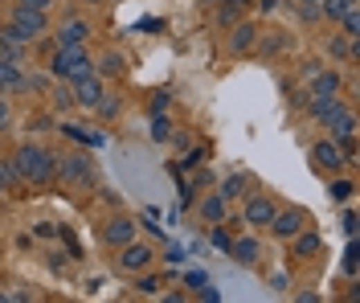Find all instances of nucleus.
I'll return each mask as SVG.
<instances>
[{"instance_id":"obj_13","label":"nucleus","mask_w":360,"mask_h":303,"mask_svg":"<svg viewBox=\"0 0 360 303\" xmlns=\"http://www.w3.org/2000/svg\"><path fill=\"white\" fill-rule=\"evenodd\" d=\"M336 90H340V74H332V70L312 78V98H332Z\"/></svg>"},{"instance_id":"obj_14","label":"nucleus","mask_w":360,"mask_h":303,"mask_svg":"<svg viewBox=\"0 0 360 303\" xmlns=\"http://www.w3.org/2000/svg\"><path fill=\"white\" fill-rule=\"evenodd\" d=\"M82 42H87V25L82 21H66L57 29V45H82Z\"/></svg>"},{"instance_id":"obj_1","label":"nucleus","mask_w":360,"mask_h":303,"mask_svg":"<svg viewBox=\"0 0 360 303\" xmlns=\"http://www.w3.org/2000/svg\"><path fill=\"white\" fill-rule=\"evenodd\" d=\"M53 74L66 78V83H74V78H82V74H94L87 49H82V45H62V49L53 53Z\"/></svg>"},{"instance_id":"obj_30","label":"nucleus","mask_w":360,"mask_h":303,"mask_svg":"<svg viewBox=\"0 0 360 303\" xmlns=\"http://www.w3.org/2000/svg\"><path fill=\"white\" fill-rule=\"evenodd\" d=\"M98 111H102V119H111V115H115V111H119V103H115V98H107V94H102V98H98Z\"/></svg>"},{"instance_id":"obj_6","label":"nucleus","mask_w":360,"mask_h":303,"mask_svg":"<svg viewBox=\"0 0 360 303\" xmlns=\"http://www.w3.org/2000/svg\"><path fill=\"white\" fill-rule=\"evenodd\" d=\"M152 262V250L143 242H123V254H119V266L123 270H143Z\"/></svg>"},{"instance_id":"obj_12","label":"nucleus","mask_w":360,"mask_h":303,"mask_svg":"<svg viewBox=\"0 0 360 303\" xmlns=\"http://www.w3.org/2000/svg\"><path fill=\"white\" fill-rule=\"evenodd\" d=\"M344 111V103H336V94L332 98H312V115H315V123H332L336 115Z\"/></svg>"},{"instance_id":"obj_38","label":"nucleus","mask_w":360,"mask_h":303,"mask_svg":"<svg viewBox=\"0 0 360 303\" xmlns=\"http://www.w3.org/2000/svg\"><path fill=\"white\" fill-rule=\"evenodd\" d=\"M21 4H25V8H42V12L49 8V0H21Z\"/></svg>"},{"instance_id":"obj_10","label":"nucleus","mask_w":360,"mask_h":303,"mask_svg":"<svg viewBox=\"0 0 360 303\" xmlns=\"http://www.w3.org/2000/svg\"><path fill=\"white\" fill-rule=\"evenodd\" d=\"M229 254L242 262V266H254V262H258V254H262V246H258L254 238H237V242H229Z\"/></svg>"},{"instance_id":"obj_7","label":"nucleus","mask_w":360,"mask_h":303,"mask_svg":"<svg viewBox=\"0 0 360 303\" xmlns=\"http://www.w3.org/2000/svg\"><path fill=\"white\" fill-rule=\"evenodd\" d=\"M270 225H274V234H278V238H295V234L303 230V214H299V209H287V214H278V209H274Z\"/></svg>"},{"instance_id":"obj_40","label":"nucleus","mask_w":360,"mask_h":303,"mask_svg":"<svg viewBox=\"0 0 360 303\" xmlns=\"http://www.w3.org/2000/svg\"><path fill=\"white\" fill-rule=\"evenodd\" d=\"M274 4H278V0H262V8H267V12H270V8H274Z\"/></svg>"},{"instance_id":"obj_29","label":"nucleus","mask_w":360,"mask_h":303,"mask_svg":"<svg viewBox=\"0 0 360 303\" xmlns=\"http://www.w3.org/2000/svg\"><path fill=\"white\" fill-rule=\"evenodd\" d=\"M119 70H123L119 53H107V62H102V74H119Z\"/></svg>"},{"instance_id":"obj_19","label":"nucleus","mask_w":360,"mask_h":303,"mask_svg":"<svg viewBox=\"0 0 360 303\" xmlns=\"http://www.w3.org/2000/svg\"><path fill=\"white\" fill-rule=\"evenodd\" d=\"M66 135H70V139H78V144H90V148H102V144H107V135H98V131H82V128H70V123H66Z\"/></svg>"},{"instance_id":"obj_27","label":"nucleus","mask_w":360,"mask_h":303,"mask_svg":"<svg viewBox=\"0 0 360 303\" xmlns=\"http://www.w3.org/2000/svg\"><path fill=\"white\" fill-rule=\"evenodd\" d=\"M327 193H332L336 201H348V197H352V184H348V180H336V184H332Z\"/></svg>"},{"instance_id":"obj_24","label":"nucleus","mask_w":360,"mask_h":303,"mask_svg":"<svg viewBox=\"0 0 360 303\" xmlns=\"http://www.w3.org/2000/svg\"><path fill=\"white\" fill-rule=\"evenodd\" d=\"M340 21H344V33H348V37H357V33H360V12H357V8H348Z\"/></svg>"},{"instance_id":"obj_37","label":"nucleus","mask_w":360,"mask_h":303,"mask_svg":"<svg viewBox=\"0 0 360 303\" xmlns=\"http://www.w3.org/2000/svg\"><path fill=\"white\" fill-rule=\"evenodd\" d=\"M57 103H62V107H70V103H74V90L62 87V90H57Z\"/></svg>"},{"instance_id":"obj_22","label":"nucleus","mask_w":360,"mask_h":303,"mask_svg":"<svg viewBox=\"0 0 360 303\" xmlns=\"http://www.w3.org/2000/svg\"><path fill=\"white\" fill-rule=\"evenodd\" d=\"M332 53H336V58H344V62H357V49H352L348 37H332Z\"/></svg>"},{"instance_id":"obj_18","label":"nucleus","mask_w":360,"mask_h":303,"mask_svg":"<svg viewBox=\"0 0 360 303\" xmlns=\"http://www.w3.org/2000/svg\"><path fill=\"white\" fill-rule=\"evenodd\" d=\"M348 8H357V0H323V4H319V12H323V17H332V21H340Z\"/></svg>"},{"instance_id":"obj_39","label":"nucleus","mask_w":360,"mask_h":303,"mask_svg":"<svg viewBox=\"0 0 360 303\" xmlns=\"http://www.w3.org/2000/svg\"><path fill=\"white\" fill-rule=\"evenodd\" d=\"M0 128H8V103L0 98Z\"/></svg>"},{"instance_id":"obj_15","label":"nucleus","mask_w":360,"mask_h":303,"mask_svg":"<svg viewBox=\"0 0 360 303\" xmlns=\"http://www.w3.org/2000/svg\"><path fill=\"white\" fill-rule=\"evenodd\" d=\"M21 83H25V74L17 70V62L0 58V90H21Z\"/></svg>"},{"instance_id":"obj_35","label":"nucleus","mask_w":360,"mask_h":303,"mask_svg":"<svg viewBox=\"0 0 360 303\" xmlns=\"http://www.w3.org/2000/svg\"><path fill=\"white\" fill-rule=\"evenodd\" d=\"M33 131H45V128H53V119L49 115H33V123H29Z\"/></svg>"},{"instance_id":"obj_11","label":"nucleus","mask_w":360,"mask_h":303,"mask_svg":"<svg viewBox=\"0 0 360 303\" xmlns=\"http://www.w3.org/2000/svg\"><path fill=\"white\" fill-rule=\"evenodd\" d=\"M270 217H274V201H267V197H250L246 221H250V225H270Z\"/></svg>"},{"instance_id":"obj_4","label":"nucleus","mask_w":360,"mask_h":303,"mask_svg":"<svg viewBox=\"0 0 360 303\" xmlns=\"http://www.w3.org/2000/svg\"><path fill=\"white\" fill-rule=\"evenodd\" d=\"M8 29H12L21 42H33V37H42V33H45V12H42V8H25V4H21Z\"/></svg>"},{"instance_id":"obj_3","label":"nucleus","mask_w":360,"mask_h":303,"mask_svg":"<svg viewBox=\"0 0 360 303\" xmlns=\"http://www.w3.org/2000/svg\"><path fill=\"white\" fill-rule=\"evenodd\" d=\"M53 176H62V180H66L70 189H74V184L90 189V184H94V168H90V156H82V152H70V156L53 160Z\"/></svg>"},{"instance_id":"obj_9","label":"nucleus","mask_w":360,"mask_h":303,"mask_svg":"<svg viewBox=\"0 0 360 303\" xmlns=\"http://www.w3.org/2000/svg\"><path fill=\"white\" fill-rule=\"evenodd\" d=\"M135 238V221L127 217H119V221H111L107 230H102V242H111V246H123V242H132Z\"/></svg>"},{"instance_id":"obj_34","label":"nucleus","mask_w":360,"mask_h":303,"mask_svg":"<svg viewBox=\"0 0 360 303\" xmlns=\"http://www.w3.org/2000/svg\"><path fill=\"white\" fill-rule=\"evenodd\" d=\"M139 291H143V295H156V291H160V283H156V279H139Z\"/></svg>"},{"instance_id":"obj_28","label":"nucleus","mask_w":360,"mask_h":303,"mask_svg":"<svg viewBox=\"0 0 360 303\" xmlns=\"http://www.w3.org/2000/svg\"><path fill=\"white\" fill-rule=\"evenodd\" d=\"M357 254H360V246L352 242V246H348V254H344V270H348V275H357V266H360Z\"/></svg>"},{"instance_id":"obj_42","label":"nucleus","mask_w":360,"mask_h":303,"mask_svg":"<svg viewBox=\"0 0 360 303\" xmlns=\"http://www.w3.org/2000/svg\"><path fill=\"white\" fill-rule=\"evenodd\" d=\"M90 4H98V0H90Z\"/></svg>"},{"instance_id":"obj_20","label":"nucleus","mask_w":360,"mask_h":303,"mask_svg":"<svg viewBox=\"0 0 360 303\" xmlns=\"http://www.w3.org/2000/svg\"><path fill=\"white\" fill-rule=\"evenodd\" d=\"M250 45H254V25L242 21V25L233 29V53H242V49H250Z\"/></svg>"},{"instance_id":"obj_36","label":"nucleus","mask_w":360,"mask_h":303,"mask_svg":"<svg viewBox=\"0 0 360 303\" xmlns=\"http://www.w3.org/2000/svg\"><path fill=\"white\" fill-rule=\"evenodd\" d=\"M139 29H143V33H156V29H160V21H156V17H143V21H139Z\"/></svg>"},{"instance_id":"obj_23","label":"nucleus","mask_w":360,"mask_h":303,"mask_svg":"<svg viewBox=\"0 0 360 303\" xmlns=\"http://www.w3.org/2000/svg\"><path fill=\"white\" fill-rule=\"evenodd\" d=\"M315 250H319L315 234H295V254H315Z\"/></svg>"},{"instance_id":"obj_25","label":"nucleus","mask_w":360,"mask_h":303,"mask_svg":"<svg viewBox=\"0 0 360 303\" xmlns=\"http://www.w3.org/2000/svg\"><path fill=\"white\" fill-rule=\"evenodd\" d=\"M168 119H164V111H160V115H152V139H168Z\"/></svg>"},{"instance_id":"obj_33","label":"nucleus","mask_w":360,"mask_h":303,"mask_svg":"<svg viewBox=\"0 0 360 303\" xmlns=\"http://www.w3.org/2000/svg\"><path fill=\"white\" fill-rule=\"evenodd\" d=\"M205 283H209L205 270H188V287H205Z\"/></svg>"},{"instance_id":"obj_17","label":"nucleus","mask_w":360,"mask_h":303,"mask_svg":"<svg viewBox=\"0 0 360 303\" xmlns=\"http://www.w3.org/2000/svg\"><path fill=\"white\" fill-rule=\"evenodd\" d=\"M201 214L209 217V221H225V197L217 193V197H205L201 201Z\"/></svg>"},{"instance_id":"obj_16","label":"nucleus","mask_w":360,"mask_h":303,"mask_svg":"<svg viewBox=\"0 0 360 303\" xmlns=\"http://www.w3.org/2000/svg\"><path fill=\"white\" fill-rule=\"evenodd\" d=\"M327 128H332V135H336V139H348V135L357 131V115H352V111L344 107V111H340V115H336V119H332Z\"/></svg>"},{"instance_id":"obj_26","label":"nucleus","mask_w":360,"mask_h":303,"mask_svg":"<svg viewBox=\"0 0 360 303\" xmlns=\"http://www.w3.org/2000/svg\"><path fill=\"white\" fill-rule=\"evenodd\" d=\"M299 17H303V21H315V17H323V12H319V0H299Z\"/></svg>"},{"instance_id":"obj_2","label":"nucleus","mask_w":360,"mask_h":303,"mask_svg":"<svg viewBox=\"0 0 360 303\" xmlns=\"http://www.w3.org/2000/svg\"><path fill=\"white\" fill-rule=\"evenodd\" d=\"M17 173L25 176V180H49L53 176V152H45V148H21L17 152Z\"/></svg>"},{"instance_id":"obj_31","label":"nucleus","mask_w":360,"mask_h":303,"mask_svg":"<svg viewBox=\"0 0 360 303\" xmlns=\"http://www.w3.org/2000/svg\"><path fill=\"white\" fill-rule=\"evenodd\" d=\"M160 111H168V90H160V94L152 98V115H160Z\"/></svg>"},{"instance_id":"obj_5","label":"nucleus","mask_w":360,"mask_h":303,"mask_svg":"<svg viewBox=\"0 0 360 303\" xmlns=\"http://www.w3.org/2000/svg\"><path fill=\"white\" fill-rule=\"evenodd\" d=\"M70 90H74V103H82V107H98V98H102V83H98L94 74L74 78V83H70Z\"/></svg>"},{"instance_id":"obj_21","label":"nucleus","mask_w":360,"mask_h":303,"mask_svg":"<svg viewBox=\"0 0 360 303\" xmlns=\"http://www.w3.org/2000/svg\"><path fill=\"white\" fill-rule=\"evenodd\" d=\"M242 189H246V180H242V176H225V180H222V197H225V201L242 197Z\"/></svg>"},{"instance_id":"obj_8","label":"nucleus","mask_w":360,"mask_h":303,"mask_svg":"<svg viewBox=\"0 0 360 303\" xmlns=\"http://www.w3.org/2000/svg\"><path fill=\"white\" fill-rule=\"evenodd\" d=\"M312 156H315V164H319V168H332V173L344 164V156H340V144H336V139H323V144H315Z\"/></svg>"},{"instance_id":"obj_41","label":"nucleus","mask_w":360,"mask_h":303,"mask_svg":"<svg viewBox=\"0 0 360 303\" xmlns=\"http://www.w3.org/2000/svg\"><path fill=\"white\" fill-rule=\"evenodd\" d=\"M0 193H4V173H0Z\"/></svg>"},{"instance_id":"obj_32","label":"nucleus","mask_w":360,"mask_h":303,"mask_svg":"<svg viewBox=\"0 0 360 303\" xmlns=\"http://www.w3.org/2000/svg\"><path fill=\"white\" fill-rule=\"evenodd\" d=\"M229 242H233V238H229L225 230H213V246H217V250H229Z\"/></svg>"}]
</instances>
